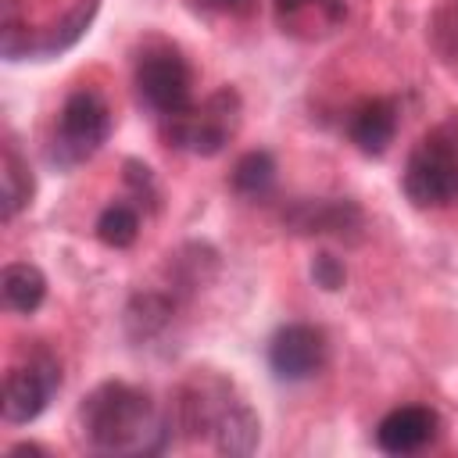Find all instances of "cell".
Instances as JSON below:
<instances>
[{"instance_id":"cell-1","label":"cell","mask_w":458,"mask_h":458,"mask_svg":"<svg viewBox=\"0 0 458 458\" xmlns=\"http://www.w3.org/2000/svg\"><path fill=\"white\" fill-rule=\"evenodd\" d=\"M79 426L93 451L157 454L172 444L175 419L172 411H161L147 390L122 383V379H107L82 397Z\"/></svg>"},{"instance_id":"cell-2","label":"cell","mask_w":458,"mask_h":458,"mask_svg":"<svg viewBox=\"0 0 458 458\" xmlns=\"http://www.w3.org/2000/svg\"><path fill=\"white\" fill-rule=\"evenodd\" d=\"M175 422L193 440H211L222 454H250L261 437L250 404L218 376H197L179 390Z\"/></svg>"},{"instance_id":"cell-3","label":"cell","mask_w":458,"mask_h":458,"mask_svg":"<svg viewBox=\"0 0 458 458\" xmlns=\"http://www.w3.org/2000/svg\"><path fill=\"white\" fill-rule=\"evenodd\" d=\"M401 190L415 208L458 204V111L433 125L408 154Z\"/></svg>"},{"instance_id":"cell-4","label":"cell","mask_w":458,"mask_h":458,"mask_svg":"<svg viewBox=\"0 0 458 458\" xmlns=\"http://www.w3.org/2000/svg\"><path fill=\"white\" fill-rule=\"evenodd\" d=\"M240 93L233 86L215 89L211 97H204L200 104H190L186 111L161 118V132L168 140V147L197 154V157H215L229 147V140L240 129Z\"/></svg>"},{"instance_id":"cell-5","label":"cell","mask_w":458,"mask_h":458,"mask_svg":"<svg viewBox=\"0 0 458 458\" xmlns=\"http://www.w3.org/2000/svg\"><path fill=\"white\" fill-rule=\"evenodd\" d=\"M111 136V107L97 89H75L61 104L54 136L47 143V161L61 172L89 161Z\"/></svg>"},{"instance_id":"cell-6","label":"cell","mask_w":458,"mask_h":458,"mask_svg":"<svg viewBox=\"0 0 458 458\" xmlns=\"http://www.w3.org/2000/svg\"><path fill=\"white\" fill-rule=\"evenodd\" d=\"M193 75L186 57L168 43H150L136 57V97L157 118H172L193 104L190 97Z\"/></svg>"},{"instance_id":"cell-7","label":"cell","mask_w":458,"mask_h":458,"mask_svg":"<svg viewBox=\"0 0 458 458\" xmlns=\"http://www.w3.org/2000/svg\"><path fill=\"white\" fill-rule=\"evenodd\" d=\"M61 386V365L50 351H36L29 354L21 365H14L4 379V419L11 426H25L32 419L43 415V408L50 404V397Z\"/></svg>"},{"instance_id":"cell-8","label":"cell","mask_w":458,"mask_h":458,"mask_svg":"<svg viewBox=\"0 0 458 458\" xmlns=\"http://www.w3.org/2000/svg\"><path fill=\"white\" fill-rule=\"evenodd\" d=\"M326 333L308 322L283 326L268 344V369L283 383H304L326 365Z\"/></svg>"},{"instance_id":"cell-9","label":"cell","mask_w":458,"mask_h":458,"mask_svg":"<svg viewBox=\"0 0 458 458\" xmlns=\"http://www.w3.org/2000/svg\"><path fill=\"white\" fill-rule=\"evenodd\" d=\"M283 222L301 236H354L365 218L347 197H304L283 211Z\"/></svg>"},{"instance_id":"cell-10","label":"cell","mask_w":458,"mask_h":458,"mask_svg":"<svg viewBox=\"0 0 458 458\" xmlns=\"http://www.w3.org/2000/svg\"><path fill=\"white\" fill-rule=\"evenodd\" d=\"M440 433V415L426 404H401L376 426V447L386 454H415Z\"/></svg>"},{"instance_id":"cell-11","label":"cell","mask_w":458,"mask_h":458,"mask_svg":"<svg viewBox=\"0 0 458 458\" xmlns=\"http://www.w3.org/2000/svg\"><path fill=\"white\" fill-rule=\"evenodd\" d=\"M276 25L293 39H322L347 18V0H272Z\"/></svg>"},{"instance_id":"cell-12","label":"cell","mask_w":458,"mask_h":458,"mask_svg":"<svg viewBox=\"0 0 458 458\" xmlns=\"http://www.w3.org/2000/svg\"><path fill=\"white\" fill-rule=\"evenodd\" d=\"M347 136L361 154H383L397 136V104L386 97L361 100L347 118Z\"/></svg>"},{"instance_id":"cell-13","label":"cell","mask_w":458,"mask_h":458,"mask_svg":"<svg viewBox=\"0 0 458 458\" xmlns=\"http://www.w3.org/2000/svg\"><path fill=\"white\" fill-rule=\"evenodd\" d=\"M93 14H97V0H79L57 25L39 29V32H25V39H21L14 61H18V57H54V54L68 50V47L79 43V36L89 29Z\"/></svg>"},{"instance_id":"cell-14","label":"cell","mask_w":458,"mask_h":458,"mask_svg":"<svg viewBox=\"0 0 458 458\" xmlns=\"http://www.w3.org/2000/svg\"><path fill=\"white\" fill-rule=\"evenodd\" d=\"M175 315V293H161V290H147L136 293L125 308V329L132 340H150L161 329H168Z\"/></svg>"},{"instance_id":"cell-15","label":"cell","mask_w":458,"mask_h":458,"mask_svg":"<svg viewBox=\"0 0 458 458\" xmlns=\"http://www.w3.org/2000/svg\"><path fill=\"white\" fill-rule=\"evenodd\" d=\"M0 286H4V304L18 315H32L47 297V276L32 261H11L0 276Z\"/></svg>"},{"instance_id":"cell-16","label":"cell","mask_w":458,"mask_h":458,"mask_svg":"<svg viewBox=\"0 0 458 458\" xmlns=\"http://www.w3.org/2000/svg\"><path fill=\"white\" fill-rule=\"evenodd\" d=\"M229 182L243 200H265L276 190V157L268 150H247L233 165Z\"/></svg>"},{"instance_id":"cell-17","label":"cell","mask_w":458,"mask_h":458,"mask_svg":"<svg viewBox=\"0 0 458 458\" xmlns=\"http://www.w3.org/2000/svg\"><path fill=\"white\" fill-rule=\"evenodd\" d=\"M32 172H29V161L14 150V143L4 147V218L11 222L21 208L32 204Z\"/></svg>"},{"instance_id":"cell-18","label":"cell","mask_w":458,"mask_h":458,"mask_svg":"<svg viewBox=\"0 0 458 458\" xmlns=\"http://www.w3.org/2000/svg\"><path fill=\"white\" fill-rule=\"evenodd\" d=\"M97 236H100V243L118 247V250L136 243V236H140V208L125 204V200L107 204L100 211V218H97Z\"/></svg>"},{"instance_id":"cell-19","label":"cell","mask_w":458,"mask_h":458,"mask_svg":"<svg viewBox=\"0 0 458 458\" xmlns=\"http://www.w3.org/2000/svg\"><path fill=\"white\" fill-rule=\"evenodd\" d=\"M429 39H433V50L440 54V61L458 75V0L444 4L433 21H429Z\"/></svg>"},{"instance_id":"cell-20","label":"cell","mask_w":458,"mask_h":458,"mask_svg":"<svg viewBox=\"0 0 458 458\" xmlns=\"http://www.w3.org/2000/svg\"><path fill=\"white\" fill-rule=\"evenodd\" d=\"M311 279L322 286V290H340L344 286V279H347V272H344V261L340 258H333V254H315V261H311Z\"/></svg>"},{"instance_id":"cell-21","label":"cell","mask_w":458,"mask_h":458,"mask_svg":"<svg viewBox=\"0 0 458 458\" xmlns=\"http://www.w3.org/2000/svg\"><path fill=\"white\" fill-rule=\"evenodd\" d=\"M250 4L254 0H197V7L215 11V14H243V11H250Z\"/></svg>"}]
</instances>
